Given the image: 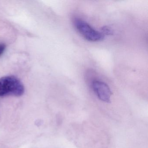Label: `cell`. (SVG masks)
<instances>
[{
  "instance_id": "obj_1",
  "label": "cell",
  "mask_w": 148,
  "mask_h": 148,
  "mask_svg": "<svg viewBox=\"0 0 148 148\" xmlns=\"http://www.w3.org/2000/svg\"><path fill=\"white\" fill-rule=\"evenodd\" d=\"M24 92L23 84L15 76H5L0 78V97H21Z\"/></svg>"
},
{
  "instance_id": "obj_2",
  "label": "cell",
  "mask_w": 148,
  "mask_h": 148,
  "mask_svg": "<svg viewBox=\"0 0 148 148\" xmlns=\"http://www.w3.org/2000/svg\"><path fill=\"white\" fill-rule=\"evenodd\" d=\"M73 24L78 32L88 41L97 42L101 41L104 38L105 36L102 33L95 30L83 20L75 19Z\"/></svg>"
},
{
  "instance_id": "obj_3",
  "label": "cell",
  "mask_w": 148,
  "mask_h": 148,
  "mask_svg": "<svg viewBox=\"0 0 148 148\" xmlns=\"http://www.w3.org/2000/svg\"><path fill=\"white\" fill-rule=\"evenodd\" d=\"M91 86L93 91L100 100L110 103L112 92L106 83L99 80H93Z\"/></svg>"
},
{
  "instance_id": "obj_4",
  "label": "cell",
  "mask_w": 148,
  "mask_h": 148,
  "mask_svg": "<svg viewBox=\"0 0 148 148\" xmlns=\"http://www.w3.org/2000/svg\"><path fill=\"white\" fill-rule=\"evenodd\" d=\"M101 33L104 36L113 35L114 34V32L112 28L110 27L107 26L103 27L101 28Z\"/></svg>"
},
{
  "instance_id": "obj_5",
  "label": "cell",
  "mask_w": 148,
  "mask_h": 148,
  "mask_svg": "<svg viewBox=\"0 0 148 148\" xmlns=\"http://www.w3.org/2000/svg\"><path fill=\"white\" fill-rule=\"evenodd\" d=\"M5 45L4 44H0V57L3 54L6 49Z\"/></svg>"
}]
</instances>
